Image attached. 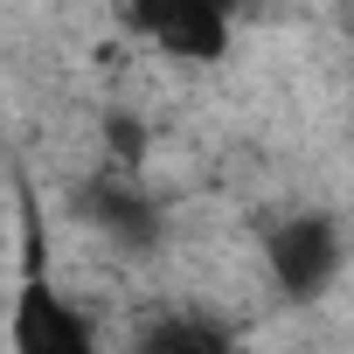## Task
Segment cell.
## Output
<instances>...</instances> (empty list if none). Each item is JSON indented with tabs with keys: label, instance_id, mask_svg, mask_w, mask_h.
<instances>
[{
	"label": "cell",
	"instance_id": "cell-3",
	"mask_svg": "<svg viewBox=\"0 0 354 354\" xmlns=\"http://www.w3.org/2000/svg\"><path fill=\"white\" fill-rule=\"evenodd\" d=\"M125 28L160 49L167 63H188V70H216L236 42V15L209 8V0H118Z\"/></svg>",
	"mask_w": 354,
	"mask_h": 354
},
{
	"label": "cell",
	"instance_id": "cell-6",
	"mask_svg": "<svg viewBox=\"0 0 354 354\" xmlns=\"http://www.w3.org/2000/svg\"><path fill=\"white\" fill-rule=\"evenodd\" d=\"M104 146H111L118 167H139V153H146V125L125 118V111H111V118H104Z\"/></svg>",
	"mask_w": 354,
	"mask_h": 354
},
{
	"label": "cell",
	"instance_id": "cell-4",
	"mask_svg": "<svg viewBox=\"0 0 354 354\" xmlns=\"http://www.w3.org/2000/svg\"><path fill=\"white\" fill-rule=\"evenodd\" d=\"M84 223L97 236H111L118 250H132V257H146L160 243V209H153V195H139L125 181V174H104V181L84 188Z\"/></svg>",
	"mask_w": 354,
	"mask_h": 354
},
{
	"label": "cell",
	"instance_id": "cell-7",
	"mask_svg": "<svg viewBox=\"0 0 354 354\" xmlns=\"http://www.w3.org/2000/svg\"><path fill=\"white\" fill-rule=\"evenodd\" d=\"M209 8H223V15H243V0H209Z\"/></svg>",
	"mask_w": 354,
	"mask_h": 354
},
{
	"label": "cell",
	"instance_id": "cell-5",
	"mask_svg": "<svg viewBox=\"0 0 354 354\" xmlns=\"http://www.w3.org/2000/svg\"><path fill=\"white\" fill-rule=\"evenodd\" d=\"M132 354H243V340H236L230 319L181 306V313H153L132 333Z\"/></svg>",
	"mask_w": 354,
	"mask_h": 354
},
{
	"label": "cell",
	"instance_id": "cell-2",
	"mask_svg": "<svg viewBox=\"0 0 354 354\" xmlns=\"http://www.w3.org/2000/svg\"><path fill=\"white\" fill-rule=\"evenodd\" d=\"M347 271V236H340V216L326 209H292L264 230V278L278 285L285 306H313L340 285Z\"/></svg>",
	"mask_w": 354,
	"mask_h": 354
},
{
	"label": "cell",
	"instance_id": "cell-1",
	"mask_svg": "<svg viewBox=\"0 0 354 354\" xmlns=\"http://www.w3.org/2000/svg\"><path fill=\"white\" fill-rule=\"evenodd\" d=\"M8 347L15 354H111L97 340L91 313L56 285L35 216H28V257H21V278H15V299H8Z\"/></svg>",
	"mask_w": 354,
	"mask_h": 354
}]
</instances>
